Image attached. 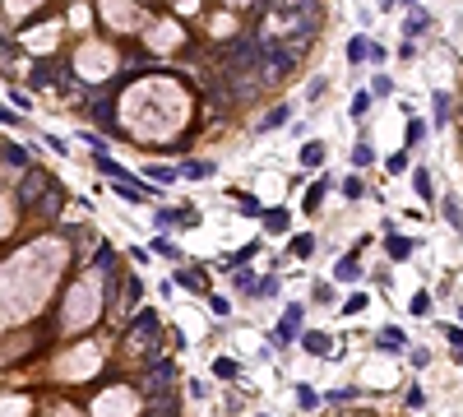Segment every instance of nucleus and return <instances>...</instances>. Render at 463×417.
<instances>
[{
	"label": "nucleus",
	"instance_id": "1",
	"mask_svg": "<svg viewBox=\"0 0 463 417\" xmlns=\"http://www.w3.org/2000/svg\"><path fill=\"white\" fill-rule=\"evenodd\" d=\"M292 61H296V51H287L283 46V37H269V42H260V79L264 84H274V79H283L287 70H292Z\"/></svg>",
	"mask_w": 463,
	"mask_h": 417
},
{
	"label": "nucleus",
	"instance_id": "2",
	"mask_svg": "<svg viewBox=\"0 0 463 417\" xmlns=\"http://www.w3.org/2000/svg\"><path fill=\"white\" fill-rule=\"evenodd\" d=\"M301 315H306V306H287V315H283V324H278V343H292V339H296Z\"/></svg>",
	"mask_w": 463,
	"mask_h": 417
},
{
	"label": "nucleus",
	"instance_id": "3",
	"mask_svg": "<svg viewBox=\"0 0 463 417\" xmlns=\"http://www.w3.org/2000/svg\"><path fill=\"white\" fill-rule=\"evenodd\" d=\"M385 255H389V260H408V255H413V237H399V232L389 228V237H385Z\"/></svg>",
	"mask_w": 463,
	"mask_h": 417
},
{
	"label": "nucleus",
	"instance_id": "4",
	"mask_svg": "<svg viewBox=\"0 0 463 417\" xmlns=\"http://www.w3.org/2000/svg\"><path fill=\"white\" fill-rule=\"evenodd\" d=\"M324 154H329V149H324V139H310V144H301V167H324Z\"/></svg>",
	"mask_w": 463,
	"mask_h": 417
},
{
	"label": "nucleus",
	"instance_id": "5",
	"mask_svg": "<svg viewBox=\"0 0 463 417\" xmlns=\"http://www.w3.org/2000/svg\"><path fill=\"white\" fill-rule=\"evenodd\" d=\"M380 348H385V353H403V348H408V334H403L399 324H385V329H380Z\"/></svg>",
	"mask_w": 463,
	"mask_h": 417
},
{
	"label": "nucleus",
	"instance_id": "6",
	"mask_svg": "<svg viewBox=\"0 0 463 417\" xmlns=\"http://www.w3.org/2000/svg\"><path fill=\"white\" fill-rule=\"evenodd\" d=\"M413 190H417V195H422L426 204H440V200H435V181H431V172H426V167H417V172H413Z\"/></svg>",
	"mask_w": 463,
	"mask_h": 417
},
{
	"label": "nucleus",
	"instance_id": "7",
	"mask_svg": "<svg viewBox=\"0 0 463 417\" xmlns=\"http://www.w3.org/2000/svg\"><path fill=\"white\" fill-rule=\"evenodd\" d=\"M426 28H431V15H426V10H413V15L403 19V33H408V42H413V37H422Z\"/></svg>",
	"mask_w": 463,
	"mask_h": 417
},
{
	"label": "nucleus",
	"instance_id": "8",
	"mask_svg": "<svg viewBox=\"0 0 463 417\" xmlns=\"http://www.w3.org/2000/svg\"><path fill=\"white\" fill-rule=\"evenodd\" d=\"M287 121H292V107H283V102H278V107L269 111V116H264L255 130H260V135H269V130H278V125H287Z\"/></svg>",
	"mask_w": 463,
	"mask_h": 417
},
{
	"label": "nucleus",
	"instance_id": "9",
	"mask_svg": "<svg viewBox=\"0 0 463 417\" xmlns=\"http://www.w3.org/2000/svg\"><path fill=\"white\" fill-rule=\"evenodd\" d=\"M301 343H306V353H310V357H329V353H334L329 334H320V329H315V334H301Z\"/></svg>",
	"mask_w": 463,
	"mask_h": 417
},
{
	"label": "nucleus",
	"instance_id": "10",
	"mask_svg": "<svg viewBox=\"0 0 463 417\" xmlns=\"http://www.w3.org/2000/svg\"><path fill=\"white\" fill-rule=\"evenodd\" d=\"M334 278H339V283H357V278H361V264H357V255H343V260L334 264Z\"/></svg>",
	"mask_w": 463,
	"mask_h": 417
},
{
	"label": "nucleus",
	"instance_id": "11",
	"mask_svg": "<svg viewBox=\"0 0 463 417\" xmlns=\"http://www.w3.org/2000/svg\"><path fill=\"white\" fill-rule=\"evenodd\" d=\"M370 61V37H348V65Z\"/></svg>",
	"mask_w": 463,
	"mask_h": 417
},
{
	"label": "nucleus",
	"instance_id": "12",
	"mask_svg": "<svg viewBox=\"0 0 463 417\" xmlns=\"http://www.w3.org/2000/svg\"><path fill=\"white\" fill-rule=\"evenodd\" d=\"M440 214H445V223L454 232H463V209H459V200H454V195H445V200H440Z\"/></svg>",
	"mask_w": 463,
	"mask_h": 417
},
{
	"label": "nucleus",
	"instance_id": "13",
	"mask_svg": "<svg viewBox=\"0 0 463 417\" xmlns=\"http://www.w3.org/2000/svg\"><path fill=\"white\" fill-rule=\"evenodd\" d=\"M287 223H292V214H287V209H269V214H264V228L274 232V237H278V232H287Z\"/></svg>",
	"mask_w": 463,
	"mask_h": 417
},
{
	"label": "nucleus",
	"instance_id": "14",
	"mask_svg": "<svg viewBox=\"0 0 463 417\" xmlns=\"http://www.w3.org/2000/svg\"><path fill=\"white\" fill-rule=\"evenodd\" d=\"M185 176H190V181H209V176H214L218 172V163H185Z\"/></svg>",
	"mask_w": 463,
	"mask_h": 417
},
{
	"label": "nucleus",
	"instance_id": "15",
	"mask_svg": "<svg viewBox=\"0 0 463 417\" xmlns=\"http://www.w3.org/2000/svg\"><path fill=\"white\" fill-rule=\"evenodd\" d=\"M149 380H153V385H149V394H162V385H167V380H171V362H158Z\"/></svg>",
	"mask_w": 463,
	"mask_h": 417
},
{
	"label": "nucleus",
	"instance_id": "16",
	"mask_svg": "<svg viewBox=\"0 0 463 417\" xmlns=\"http://www.w3.org/2000/svg\"><path fill=\"white\" fill-rule=\"evenodd\" d=\"M324 190H329V181H315V185H310V190H306V200H301V204H306V214H315V209H320Z\"/></svg>",
	"mask_w": 463,
	"mask_h": 417
},
{
	"label": "nucleus",
	"instance_id": "17",
	"mask_svg": "<svg viewBox=\"0 0 463 417\" xmlns=\"http://www.w3.org/2000/svg\"><path fill=\"white\" fill-rule=\"evenodd\" d=\"M408 311H413V315H422V320H426V315H431V311H435L431 293H417V297H413V306H408Z\"/></svg>",
	"mask_w": 463,
	"mask_h": 417
},
{
	"label": "nucleus",
	"instance_id": "18",
	"mask_svg": "<svg viewBox=\"0 0 463 417\" xmlns=\"http://www.w3.org/2000/svg\"><path fill=\"white\" fill-rule=\"evenodd\" d=\"M343 195H348V200H361V195H366V181H361V176H348V181H343Z\"/></svg>",
	"mask_w": 463,
	"mask_h": 417
},
{
	"label": "nucleus",
	"instance_id": "19",
	"mask_svg": "<svg viewBox=\"0 0 463 417\" xmlns=\"http://www.w3.org/2000/svg\"><path fill=\"white\" fill-rule=\"evenodd\" d=\"M431 107H435V125H445L449 121V93H435Z\"/></svg>",
	"mask_w": 463,
	"mask_h": 417
},
{
	"label": "nucleus",
	"instance_id": "20",
	"mask_svg": "<svg viewBox=\"0 0 463 417\" xmlns=\"http://www.w3.org/2000/svg\"><path fill=\"white\" fill-rule=\"evenodd\" d=\"M370 163H375V154H370V144H366V139H361V144L352 149V167H370Z\"/></svg>",
	"mask_w": 463,
	"mask_h": 417
},
{
	"label": "nucleus",
	"instance_id": "21",
	"mask_svg": "<svg viewBox=\"0 0 463 417\" xmlns=\"http://www.w3.org/2000/svg\"><path fill=\"white\" fill-rule=\"evenodd\" d=\"M370 93H375V98H389V93H394V79H389V75H375V79H370Z\"/></svg>",
	"mask_w": 463,
	"mask_h": 417
},
{
	"label": "nucleus",
	"instance_id": "22",
	"mask_svg": "<svg viewBox=\"0 0 463 417\" xmlns=\"http://www.w3.org/2000/svg\"><path fill=\"white\" fill-rule=\"evenodd\" d=\"M236 209H241V214H250V218H264V209H260V200H255V195H241V200H236Z\"/></svg>",
	"mask_w": 463,
	"mask_h": 417
},
{
	"label": "nucleus",
	"instance_id": "23",
	"mask_svg": "<svg viewBox=\"0 0 463 417\" xmlns=\"http://www.w3.org/2000/svg\"><path fill=\"white\" fill-rule=\"evenodd\" d=\"M296 403H301V408H306V413H310V408L320 403V394H315V389H310V385H296Z\"/></svg>",
	"mask_w": 463,
	"mask_h": 417
},
{
	"label": "nucleus",
	"instance_id": "24",
	"mask_svg": "<svg viewBox=\"0 0 463 417\" xmlns=\"http://www.w3.org/2000/svg\"><path fill=\"white\" fill-rule=\"evenodd\" d=\"M153 250H158V255H167V260H181V246H171L167 237H158V241H153Z\"/></svg>",
	"mask_w": 463,
	"mask_h": 417
},
{
	"label": "nucleus",
	"instance_id": "25",
	"mask_svg": "<svg viewBox=\"0 0 463 417\" xmlns=\"http://www.w3.org/2000/svg\"><path fill=\"white\" fill-rule=\"evenodd\" d=\"M324 89H329V79H324V75H315V79H310V89H306V98H310V102H320V98H324Z\"/></svg>",
	"mask_w": 463,
	"mask_h": 417
},
{
	"label": "nucleus",
	"instance_id": "26",
	"mask_svg": "<svg viewBox=\"0 0 463 417\" xmlns=\"http://www.w3.org/2000/svg\"><path fill=\"white\" fill-rule=\"evenodd\" d=\"M274 293H278V278L269 274V278H260V283H255V293H250V297H274Z\"/></svg>",
	"mask_w": 463,
	"mask_h": 417
},
{
	"label": "nucleus",
	"instance_id": "27",
	"mask_svg": "<svg viewBox=\"0 0 463 417\" xmlns=\"http://www.w3.org/2000/svg\"><path fill=\"white\" fill-rule=\"evenodd\" d=\"M422 139H426V121H408V144H422Z\"/></svg>",
	"mask_w": 463,
	"mask_h": 417
},
{
	"label": "nucleus",
	"instance_id": "28",
	"mask_svg": "<svg viewBox=\"0 0 463 417\" xmlns=\"http://www.w3.org/2000/svg\"><path fill=\"white\" fill-rule=\"evenodd\" d=\"M389 176H403V172H408V154H389Z\"/></svg>",
	"mask_w": 463,
	"mask_h": 417
},
{
	"label": "nucleus",
	"instance_id": "29",
	"mask_svg": "<svg viewBox=\"0 0 463 417\" xmlns=\"http://www.w3.org/2000/svg\"><path fill=\"white\" fill-rule=\"evenodd\" d=\"M232 278H236V288H241V293H255V283H260L250 269H241V274H232Z\"/></svg>",
	"mask_w": 463,
	"mask_h": 417
},
{
	"label": "nucleus",
	"instance_id": "30",
	"mask_svg": "<svg viewBox=\"0 0 463 417\" xmlns=\"http://www.w3.org/2000/svg\"><path fill=\"white\" fill-rule=\"evenodd\" d=\"M343 311H348V315H357V311H366V293H352L348 302H343Z\"/></svg>",
	"mask_w": 463,
	"mask_h": 417
},
{
	"label": "nucleus",
	"instance_id": "31",
	"mask_svg": "<svg viewBox=\"0 0 463 417\" xmlns=\"http://www.w3.org/2000/svg\"><path fill=\"white\" fill-rule=\"evenodd\" d=\"M440 334H445V339H449V343H454V348H459V353H463V329H459V324H445Z\"/></svg>",
	"mask_w": 463,
	"mask_h": 417
},
{
	"label": "nucleus",
	"instance_id": "32",
	"mask_svg": "<svg viewBox=\"0 0 463 417\" xmlns=\"http://www.w3.org/2000/svg\"><path fill=\"white\" fill-rule=\"evenodd\" d=\"M370 111V93H357L352 98V116H366Z\"/></svg>",
	"mask_w": 463,
	"mask_h": 417
},
{
	"label": "nucleus",
	"instance_id": "33",
	"mask_svg": "<svg viewBox=\"0 0 463 417\" xmlns=\"http://www.w3.org/2000/svg\"><path fill=\"white\" fill-rule=\"evenodd\" d=\"M214 376H223V380H232V376H236V362H227V357H223V362H214Z\"/></svg>",
	"mask_w": 463,
	"mask_h": 417
},
{
	"label": "nucleus",
	"instance_id": "34",
	"mask_svg": "<svg viewBox=\"0 0 463 417\" xmlns=\"http://www.w3.org/2000/svg\"><path fill=\"white\" fill-rule=\"evenodd\" d=\"M181 288H190V293H204V278H200V274H181Z\"/></svg>",
	"mask_w": 463,
	"mask_h": 417
},
{
	"label": "nucleus",
	"instance_id": "35",
	"mask_svg": "<svg viewBox=\"0 0 463 417\" xmlns=\"http://www.w3.org/2000/svg\"><path fill=\"white\" fill-rule=\"evenodd\" d=\"M209 311H214V315H232V306H227V297H209Z\"/></svg>",
	"mask_w": 463,
	"mask_h": 417
},
{
	"label": "nucleus",
	"instance_id": "36",
	"mask_svg": "<svg viewBox=\"0 0 463 417\" xmlns=\"http://www.w3.org/2000/svg\"><path fill=\"white\" fill-rule=\"evenodd\" d=\"M385 56H389L385 46H380V42H370V65H385Z\"/></svg>",
	"mask_w": 463,
	"mask_h": 417
},
{
	"label": "nucleus",
	"instance_id": "37",
	"mask_svg": "<svg viewBox=\"0 0 463 417\" xmlns=\"http://www.w3.org/2000/svg\"><path fill=\"white\" fill-rule=\"evenodd\" d=\"M292 250H296V255H301V260H306L310 250H315V241H310V237H301V241H296V246H292Z\"/></svg>",
	"mask_w": 463,
	"mask_h": 417
},
{
	"label": "nucleus",
	"instance_id": "38",
	"mask_svg": "<svg viewBox=\"0 0 463 417\" xmlns=\"http://www.w3.org/2000/svg\"><path fill=\"white\" fill-rule=\"evenodd\" d=\"M149 176H153V181H171L176 172H171V167H149Z\"/></svg>",
	"mask_w": 463,
	"mask_h": 417
},
{
	"label": "nucleus",
	"instance_id": "39",
	"mask_svg": "<svg viewBox=\"0 0 463 417\" xmlns=\"http://www.w3.org/2000/svg\"><path fill=\"white\" fill-rule=\"evenodd\" d=\"M394 5H399V0H380V10H385V15H389V10H394Z\"/></svg>",
	"mask_w": 463,
	"mask_h": 417
},
{
	"label": "nucleus",
	"instance_id": "40",
	"mask_svg": "<svg viewBox=\"0 0 463 417\" xmlns=\"http://www.w3.org/2000/svg\"><path fill=\"white\" fill-rule=\"evenodd\" d=\"M459 320H463V311H459Z\"/></svg>",
	"mask_w": 463,
	"mask_h": 417
}]
</instances>
